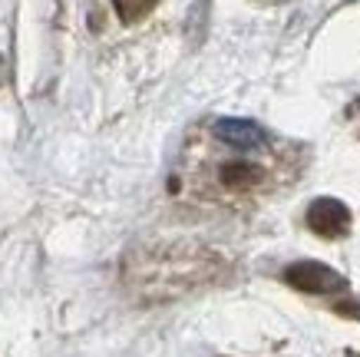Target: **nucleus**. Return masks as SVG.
<instances>
[{"label":"nucleus","mask_w":360,"mask_h":357,"mask_svg":"<svg viewBox=\"0 0 360 357\" xmlns=\"http://www.w3.org/2000/svg\"><path fill=\"white\" fill-rule=\"evenodd\" d=\"M219 255L205 249H162L139 251L126 261V282L132 288H159L162 294L186 292L212 282L219 275Z\"/></svg>","instance_id":"f257e3e1"},{"label":"nucleus","mask_w":360,"mask_h":357,"mask_svg":"<svg viewBox=\"0 0 360 357\" xmlns=\"http://www.w3.org/2000/svg\"><path fill=\"white\" fill-rule=\"evenodd\" d=\"M284 282L304 294H338L347 288V278L324 261H295L284 268Z\"/></svg>","instance_id":"f03ea898"},{"label":"nucleus","mask_w":360,"mask_h":357,"mask_svg":"<svg viewBox=\"0 0 360 357\" xmlns=\"http://www.w3.org/2000/svg\"><path fill=\"white\" fill-rule=\"evenodd\" d=\"M307 228L321 238H344L350 232V208L340 199H314L304 215Z\"/></svg>","instance_id":"7ed1b4c3"},{"label":"nucleus","mask_w":360,"mask_h":357,"mask_svg":"<svg viewBox=\"0 0 360 357\" xmlns=\"http://www.w3.org/2000/svg\"><path fill=\"white\" fill-rule=\"evenodd\" d=\"M212 132H215L219 142H225L231 149H241V152L268 146V132H264L258 123H251V119H235V116L219 119V123L212 126Z\"/></svg>","instance_id":"20e7f679"},{"label":"nucleus","mask_w":360,"mask_h":357,"mask_svg":"<svg viewBox=\"0 0 360 357\" xmlns=\"http://www.w3.org/2000/svg\"><path fill=\"white\" fill-rule=\"evenodd\" d=\"M219 179L225 189H251L264 179V169L258 163H248V159H235V163H225L219 169Z\"/></svg>","instance_id":"39448f33"},{"label":"nucleus","mask_w":360,"mask_h":357,"mask_svg":"<svg viewBox=\"0 0 360 357\" xmlns=\"http://www.w3.org/2000/svg\"><path fill=\"white\" fill-rule=\"evenodd\" d=\"M112 7H116V13H120L126 23L139 20V17H146V13L155 7V0H112Z\"/></svg>","instance_id":"423d86ee"},{"label":"nucleus","mask_w":360,"mask_h":357,"mask_svg":"<svg viewBox=\"0 0 360 357\" xmlns=\"http://www.w3.org/2000/svg\"><path fill=\"white\" fill-rule=\"evenodd\" d=\"M338 314H350V318H360V308H357V304H347V301H344V304H338Z\"/></svg>","instance_id":"0eeeda50"}]
</instances>
